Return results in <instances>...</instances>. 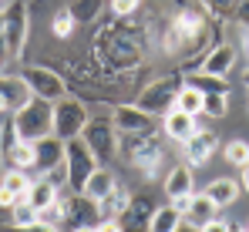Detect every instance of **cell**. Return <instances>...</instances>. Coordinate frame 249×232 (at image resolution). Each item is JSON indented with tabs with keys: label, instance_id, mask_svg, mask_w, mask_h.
<instances>
[{
	"label": "cell",
	"instance_id": "6da1fadb",
	"mask_svg": "<svg viewBox=\"0 0 249 232\" xmlns=\"http://www.w3.org/2000/svg\"><path fill=\"white\" fill-rule=\"evenodd\" d=\"M148 51V34L145 27H135V24H108L98 37H94V68H101L105 74L122 77L131 74L142 57Z\"/></svg>",
	"mask_w": 249,
	"mask_h": 232
},
{
	"label": "cell",
	"instance_id": "7a4b0ae2",
	"mask_svg": "<svg viewBox=\"0 0 249 232\" xmlns=\"http://www.w3.org/2000/svg\"><path fill=\"white\" fill-rule=\"evenodd\" d=\"M10 121H14V131H17L20 142L47 138V135H51V125H54V105L31 94L17 111H10Z\"/></svg>",
	"mask_w": 249,
	"mask_h": 232
},
{
	"label": "cell",
	"instance_id": "3957f363",
	"mask_svg": "<svg viewBox=\"0 0 249 232\" xmlns=\"http://www.w3.org/2000/svg\"><path fill=\"white\" fill-rule=\"evenodd\" d=\"M118 155H122L128 165L135 168H145V175H155V165L162 161V138L155 131H145V135H118Z\"/></svg>",
	"mask_w": 249,
	"mask_h": 232
},
{
	"label": "cell",
	"instance_id": "277c9868",
	"mask_svg": "<svg viewBox=\"0 0 249 232\" xmlns=\"http://www.w3.org/2000/svg\"><path fill=\"white\" fill-rule=\"evenodd\" d=\"M182 84H185L182 74H162V77H155V81H148V84H145V91L135 98V105L162 118L165 111L175 108V98H178Z\"/></svg>",
	"mask_w": 249,
	"mask_h": 232
},
{
	"label": "cell",
	"instance_id": "5b68a950",
	"mask_svg": "<svg viewBox=\"0 0 249 232\" xmlns=\"http://www.w3.org/2000/svg\"><path fill=\"white\" fill-rule=\"evenodd\" d=\"M91 121L88 115V105H84L81 98H61V101H54V125H51V135H57L61 142H68V138H78L84 131V125Z\"/></svg>",
	"mask_w": 249,
	"mask_h": 232
},
{
	"label": "cell",
	"instance_id": "8992f818",
	"mask_svg": "<svg viewBox=\"0 0 249 232\" xmlns=\"http://www.w3.org/2000/svg\"><path fill=\"white\" fill-rule=\"evenodd\" d=\"M20 77L27 81V91L34 94V98H44V101H61V98H68V81L61 71H54V68H47V64H27Z\"/></svg>",
	"mask_w": 249,
	"mask_h": 232
},
{
	"label": "cell",
	"instance_id": "52a82bcc",
	"mask_svg": "<svg viewBox=\"0 0 249 232\" xmlns=\"http://www.w3.org/2000/svg\"><path fill=\"white\" fill-rule=\"evenodd\" d=\"M31 37V10L24 0H14L7 10H3V51L7 57H17Z\"/></svg>",
	"mask_w": 249,
	"mask_h": 232
},
{
	"label": "cell",
	"instance_id": "ba28073f",
	"mask_svg": "<svg viewBox=\"0 0 249 232\" xmlns=\"http://www.w3.org/2000/svg\"><path fill=\"white\" fill-rule=\"evenodd\" d=\"M64 165H68V189H71V192H81L88 175L98 168V158L91 155V148L84 145L81 135L64 142Z\"/></svg>",
	"mask_w": 249,
	"mask_h": 232
},
{
	"label": "cell",
	"instance_id": "9c48e42d",
	"mask_svg": "<svg viewBox=\"0 0 249 232\" xmlns=\"http://www.w3.org/2000/svg\"><path fill=\"white\" fill-rule=\"evenodd\" d=\"M84 145L91 148V155L98 158V165H108L118 155V131L111 125V118H91L81 131Z\"/></svg>",
	"mask_w": 249,
	"mask_h": 232
},
{
	"label": "cell",
	"instance_id": "30bf717a",
	"mask_svg": "<svg viewBox=\"0 0 249 232\" xmlns=\"http://www.w3.org/2000/svg\"><path fill=\"white\" fill-rule=\"evenodd\" d=\"M111 125H115L118 135H145V131H159L162 118L138 108V105H118L115 115H111Z\"/></svg>",
	"mask_w": 249,
	"mask_h": 232
},
{
	"label": "cell",
	"instance_id": "8fae6325",
	"mask_svg": "<svg viewBox=\"0 0 249 232\" xmlns=\"http://www.w3.org/2000/svg\"><path fill=\"white\" fill-rule=\"evenodd\" d=\"M219 148V135H212L209 128H196L185 142H182V155L189 165H209V158Z\"/></svg>",
	"mask_w": 249,
	"mask_h": 232
},
{
	"label": "cell",
	"instance_id": "7c38bea8",
	"mask_svg": "<svg viewBox=\"0 0 249 232\" xmlns=\"http://www.w3.org/2000/svg\"><path fill=\"white\" fill-rule=\"evenodd\" d=\"M152 212H155V205H152V198H148V195H138V198L131 195L128 209L118 215L122 232H148V219H152Z\"/></svg>",
	"mask_w": 249,
	"mask_h": 232
},
{
	"label": "cell",
	"instance_id": "4fadbf2b",
	"mask_svg": "<svg viewBox=\"0 0 249 232\" xmlns=\"http://www.w3.org/2000/svg\"><path fill=\"white\" fill-rule=\"evenodd\" d=\"M236 68V47L232 44H212L202 54V74H215V77H229V71Z\"/></svg>",
	"mask_w": 249,
	"mask_h": 232
},
{
	"label": "cell",
	"instance_id": "5bb4252c",
	"mask_svg": "<svg viewBox=\"0 0 249 232\" xmlns=\"http://www.w3.org/2000/svg\"><path fill=\"white\" fill-rule=\"evenodd\" d=\"M196 128H199V125H196V115H185L182 108H172V111L162 115V135L172 138V142H178V145H182Z\"/></svg>",
	"mask_w": 249,
	"mask_h": 232
},
{
	"label": "cell",
	"instance_id": "9a60e30c",
	"mask_svg": "<svg viewBox=\"0 0 249 232\" xmlns=\"http://www.w3.org/2000/svg\"><path fill=\"white\" fill-rule=\"evenodd\" d=\"M64 215H68L74 226H88L91 219H101L98 202H94V198H88L84 192H74L68 202H64Z\"/></svg>",
	"mask_w": 249,
	"mask_h": 232
},
{
	"label": "cell",
	"instance_id": "2e32d148",
	"mask_svg": "<svg viewBox=\"0 0 249 232\" xmlns=\"http://www.w3.org/2000/svg\"><path fill=\"white\" fill-rule=\"evenodd\" d=\"M165 195L168 198H178V195H192L196 192V175H192V165H175L168 168L165 175Z\"/></svg>",
	"mask_w": 249,
	"mask_h": 232
},
{
	"label": "cell",
	"instance_id": "e0dca14e",
	"mask_svg": "<svg viewBox=\"0 0 249 232\" xmlns=\"http://www.w3.org/2000/svg\"><path fill=\"white\" fill-rule=\"evenodd\" d=\"M34 155H37V172H47V168H54L57 161H64V142H61L57 135L37 138V142H34Z\"/></svg>",
	"mask_w": 249,
	"mask_h": 232
},
{
	"label": "cell",
	"instance_id": "ac0fdd59",
	"mask_svg": "<svg viewBox=\"0 0 249 232\" xmlns=\"http://www.w3.org/2000/svg\"><path fill=\"white\" fill-rule=\"evenodd\" d=\"M115 185H118V178L111 175V168H108V165H98V168L88 175V182H84L81 192L88 195V198H94V202H101V198L111 192Z\"/></svg>",
	"mask_w": 249,
	"mask_h": 232
},
{
	"label": "cell",
	"instance_id": "d6986e66",
	"mask_svg": "<svg viewBox=\"0 0 249 232\" xmlns=\"http://www.w3.org/2000/svg\"><path fill=\"white\" fill-rule=\"evenodd\" d=\"M0 94H3V101H7V111H17L27 98H31V91H27V81L17 74H7V77H0Z\"/></svg>",
	"mask_w": 249,
	"mask_h": 232
},
{
	"label": "cell",
	"instance_id": "ffe728a7",
	"mask_svg": "<svg viewBox=\"0 0 249 232\" xmlns=\"http://www.w3.org/2000/svg\"><path fill=\"white\" fill-rule=\"evenodd\" d=\"M215 215H219V205H215L206 192H196L192 198H189V212H185L189 226H202V222L215 219Z\"/></svg>",
	"mask_w": 249,
	"mask_h": 232
},
{
	"label": "cell",
	"instance_id": "44dd1931",
	"mask_svg": "<svg viewBox=\"0 0 249 232\" xmlns=\"http://www.w3.org/2000/svg\"><path fill=\"white\" fill-rule=\"evenodd\" d=\"M239 189H243V185H239L236 178H212L206 185V195L219 209H226V205H232V202L239 198Z\"/></svg>",
	"mask_w": 249,
	"mask_h": 232
},
{
	"label": "cell",
	"instance_id": "7402d4cb",
	"mask_svg": "<svg viewBox=\"0 0 249 232\" xmlns=\"http://www.w3.org/2000/svg\"><path fill=\"white\" fill-rule=\"evenodd\" d=\"M57 192H61V189H54V185H51V182L41 175V178H34V182H31V189H27V195H24V198H27V202L37 209V215H41L47 205H54V202L61 198Z\"/></svg>",
	"mask_w": 249,
	"mask_h": 232
},
{
	"label": "cell",
	"instance_id": "603a6c76",
	"mask_svg": "<svg viewBox=\"0 0 249 232\" xmlns=\"http://www.w3.org/2000/svg\"><path fill=\"white\" fill-rule=\"evenodd\" d=\"M128 202H131V192L124 185H115L111 192L98 202V212H101V219H118L124 209H128Z\"/></svg>",
	"mask_w": 249,
	"mask_h": 232
},
{
	"label": "cell",
	"instance_id": "cb8c5ba5",
	"mask_svg": "<svg viewBox=\"0 0 249 232\" xmlns=\"http://www.w3.org/2000/svg\"><path fill=\"white\" fill-rule=\"evenodd\" d=\"M10 168H24V172H34L37 168V155H34V142H17L10 152H7Z\"/></svg>",
	"mask_w": 249,
	"mask_h": 232
},
{
	"label": "cell",
	"instance_id": "d4e9b609",
	"mask_svg": "<svg viewBox=\"0 0 249 232\" xmlns=\"http://www.w3.org/2000/svg\"><path fill=\"white\" fill-rule=\"evenodd\" d=\"M182 222H185V219H182L172 205H162V209L152 212V219H148V232H175Z\"/></svg>",
	"mask_w": 249,
	"mask_h": 232
},
{
	"label": "cell",
	"instance_id": "484cf974",
	"mask_svg": "<svg viewBox=\"0 0 249 232\" xmlns=\"http://www.w3.org/2000/svg\"><path fill=\"white\" fill-rule=\"evenodd\" d=\"M185 84H192V88H196V91H202V94H215V91H229V81H226V77L202 74V71L189 74V77H185Z\"/></svg>",
	"mask_w": 249,
	"mask_h": 232
},
{
	"label": "cell",
	"instance_id": "4316f807",
	"mask_svg": "<svg viewBox=\"0 0 249 232\" xmlns=\"http://www.w3.org/2000/svg\"><path fill=\"white\" fill-rule=\"evenodd\" d=\"M41 215H37V209L27 202V198H17L14 205H10V226L14 229H24V226H31V222H37Z\"/></svg>",
	"mask_w": 249,
	"mask_h": 232
},
{
	"label": "cell",
	"instance_id": "83f0119b",
	"mask_svg": "<svg viewBox=\"0 0 249 232\" xmlns=\"http://www.w3.org/2000/svg\"><path fill=\"white\" fill-rule=\"evenodd\" d=\"M101 7H105V0H71V17L78 20V24H91V20H98V14H101Z\"/></svg>",
	"mask_w": 249,
	"mask_h": 232
},
{
	"label": "cell",
	"instance_id": "f1b7e54d",
	"mask_svg": "<svg viewBox=\"0 0 249 232\" xmlns=\"http://www.w3.org/2000/svg\"><path fill=\"white\" fill-rule=\"evenodd\" d=\"M0 182H3V185H7V189H10L14 195H17V198H24L34 178H31V175H27L24 168H7V172L0 175Z\"/></svg>",
	"mask_w": 249,
	"mask_h": 232
},
{
	"label": "cell",
	"instance_id": "f546056e",
	"mask_svg": "<svg viewBox=\"0 0 249 232\" xmlns=\"http://www.w3.org/2000/svg\"><path fill=\"white\" fill-rule=\"evenodd\" d=\"M175 108H182L185 115H202V91H196L192 84H182V91L175 98Z\"/></svg>",
	"mask_w": 249,
	"mask_h": 232
},
{
	"label": "cell",
	"instance_id": "4dcf8cb0",
	"mask_svg": "<svg viewBox=\"0 0 249 232\" xmlns=\"http://www.w3.org/2000/svg\"><path fill=\"white\" fill-rule=\"evenodd\" d=\"M226 111H229V91L202 94V115H209V118H226Z\"/></svg>",
	"mask_w": 249,
	"mask_h": 232
},
{
	"label": "cell",
	"instance_id": "1f68e13d",
	"mask_svg": "<svg viewBox=\"0 0 249 232\" xmlns=\"http://www.w3.org/2000/svg\"><path fill=\"white\" fill-rule=\"evenodd\" d=\"M222 155H226V161H229V165L246 168V165H249V142H243V138H232V142L222 148Z\"/></svg>",
	"mask_w": 249,
	"mask_h": 232
},
{
	"label": "cell",
	"instance_id": "d6a6232c",
	"mask_svg": "<svg viewBox=\"0 0 249 232\" xmlns=\"http://www.w3.org/2000/svg\"><path fill=\"white\" fill-rule=\"evenodd\" d=\"M74 27H78V20L71 17V10L64 7V10H57L54 17H51V34L54 37H71L74 34Z\"/></svg>",
	"mask_w": 249,
	"mask_h": 232
},
{
	"label": "cell",
	"instance_id": "836d02e7",
	"mask_svg": "<svg viewBox=\"0 0 249 232\" xmlns=\"http://www.w3.org/2000/svg\"><path fill=\"white\" fill-rule=\"evenodd\" d=\"M202 3H206L209 14H215V17L222 20V17H232V10H236L239 0H202Z\"/></svg>",
	"mask_w": 249,
	"mask_h": 232
},
{
	"label": "cell",
	"instance_id": "e575fe53",
	"mask_svg": "<svg viewBox=\"0 0 249 232\" xmlns=\"http://www.w3.org/2000/svg\"><path fill=\"white\" fill-rule=\"evenodd\" d=\"M108 7H111L115 17H135L138 7H142V0H108Z\"/></svg>",
	"mask_w": 249,
	"mask_h": 232
},
{
	"label": "cell",
	"instance_id": "d590c367",
	"mask_svg": "<svg viewBox=\"0 0 249 232\" xmlns=\"http://www.w3.org/2000/svg\"><path fill=\"white\" fill-rule=\"evenodd\" d=\"M20 138H17V131H14V121H7V125H0V155L7 158V152L17 145Z\"/></svg>",
	"mask_w": 249,
	"mask_h": 232
},
{
	"label": "cell",
	"instance_id": "8d00e7d4",
	"mask_svg": "<svg viewBox=\"0 0 249 232\" xmlns=\"http://www.w3.org/2000/svg\"><path fill=\"white\" fill-rule=\"evenodd\" d=\"M44 178H47L54 189H64V185H68V165H64V161H57L54 168H47V172H44Z\"/></svg>",
	"mask_w": 249,
	"mask_h": 232
},
{
	"label": "cell",
	"instance_id": "74e56055",
	"mask_svg": "<svg viewBox=\"0 0 249 232\" xmlns=\"http://www.w3.org/2000/svg\"><path fill=\"white\" fill-rule=\"evenodd\" d=\"M41 219H44V222H54V226H57V222H64V219H68V215H64V202L57 198L54 205H47V209L41 212Z\"/></svg>",
	"mask_w": 249,
	"mask_h": 232
},
{
	"label": "cell",
	"instance_id": "f35d334b",
	"mask_svg": "<svg viewBox=\"0 0 249 232\" xmlns=\"http://www.w3.org/2000/svg\"><path fill=\"white\" fill-rule=\"evenodd\" d=\"M199 232H232V226H229L226 219H219V215H215V219L202 222V226H199Z\"/></svg>",
	"mask_w": 249,
	"mask_h": 232
},
{
	"label": "cell",
	"instance_id": "ab89813d",
	"mask_svg": "<svg viewBox=\"0 0 249 232\" xmlns=\"http://www.w3.org/2000/svg\"><path fill=\"white\" fill-rule=\"evenodd\" d=\"M91 229L94 232H122V222H118V219H98Z\"/></svg>",
	"mask_w": 249,
	"mask_h": 232
},
{
	"label": "cell",
	"instance_id": "60d3db41",
	"mask_svg": "<svg viewBox=\"0 0 249 232\" xmlns=\"http://www.w3.org/2000/svg\"><path fill=\"white\" fill-rule=\"evenodd\" d=\"M232 17L239 20V27H249V0H239V3H236Z\"/></svg>",
	"mask_w": 249,
	"mask_h": 232
},
{
	"label": "cell",
	"instance_id": "b9f144b4",
	"mask_svg": "<svg viewBox=\"0 0 249 232\" xmlns=\"http://www.w3.org/2000/svg\"><path fill=\"white\" fill-rule=\"evenodd\" d=\"M17 232H57V226H54V222L37 219V222H31V226H24V229H17Z\"/></svg>",
	"mask_w": 249,
	"mask_h": 232
},
{
	"label": "cell",
	"instance_id": "7bdbcfd3",
	"mask_svg": "<svg viewBox=\"0 0 249 232\" xmlns=\"http://www.w3.org/2000/svg\"><path fill=\"white\" fill-rule=\"evenodd\" d=\"M192 195H196V192H192ZM192 195H178V198H172L168 205H172V209H175V212L185 219V212H189V198H192Z\"/></svg>",
	"mask_w": 249,
	"mask_h": 232
},
{
	"label": "cell",
	"instance_id": "ee69618b",
	"mask_svg": "<svg viewBox=\"0 0 249 232\" xmlns=\"http://www.w3.org/2000/svg\"><path fill=\"white\" fill-rule=\"evenodd\" d=\"M14 202H17V195H14L7 185H3V182H0V209H10Z\"/></svg>",
	"mask_w": 249,
	"mask_h": 232
},
{
	"label": "cell",
	"instance_id": "f6af8a7d",
	"mask_svg": "<svg viewBox=\"0 0 249 232\" xmlns=\"http://www.w3.org/2000/svg\"><path fill=\"white\" fill-rule=\"evenodd\" d=\"M0 54H3V10H0ZM7 57V54H3Z\"/></svg>",
	"mask_w": 249,
	"mask_h": 232
},
{
	"label": "cell",
	"instance_id": "bcb514c9",
	"mask_svg": "<svg viewBox=\"0 0 249 232\" xmlns=\"http://www.w3.org/2000/svg\"><path fill=\"white\" fill-rule=\"evenodd\" d=\"M239 185H243V189H246V192H249V165H246V168H243V182H239Z\"/></svg>",
	"mask_w": 249,
	"mask_h": 232
},
{
	"label": "cell",
	"instance_id": "7dc6e473",
	"mask_svg": "<svg viewBox=\"0 0 249 232\" xmlns=\"http://www.w3.org/2000/svg\"><path fill=\"white\" fill-rule=\"evenodd\" d=\"M71 232H94V229H91V226H74Z\"/></svg>",
	"mask_w": 249,
	"mask_h": 232
},
{
	"label": "cell",
	"instance_id": "c3c4849f",
	"mask_svg": "<svg viewBox=\"0 0 249 232\" xmlns=\"http://www.w3.org/2000/svg\"><path fill=\"white\" fill-rule=\"evenodd\" d=\"M175 232H196V229H192V226H185V222H182V226H178V229H175Z\"/></svg>",
	"mask_w": 249,
	"mask_h": 232
},
{
	"label": "cell",
	"instance_id": "681fc988",
	"mask_svg": "<svg viewBox=\"0 0 249 232\" xmlns=\"http://www.w3.org/2000/svg\"><path fill=\"white\" fill-rule=\"evenodd\" d=\"M0 115H7V101H3V94H0Z\"/></svg>",
	"mask_w": 249,
	"mask_h": 232
},
{
	"label": "cell",
	"instance_id": "f907efd6",
	"mask_svg": "<svg viewBox=\"0 0 249 232\" xmlns=\"http://www.w3.org/2000/svg\"><path fill=\"white\" fill-rule=\"evenodd\" d=\"M232 232H246V229H243V226H239V229H232Z\"/></svg>",
	"mask_w": 249,
	"mask_h": 232
},
{
	"label": "cell",
	"instance_id": "816d5d0a",
	"mask_svg": "<svg viewBox=\"0 0 249 232\" xmlns=\"http://www.w3.org/2000/svg\"><path fill=\"white\" fill-rule=\"evenodd\" d=\"M246 84H249V71H246Z\"/></svg>",
	"mask_w": 249,
	"mask_h": 232
},
{
	"label": "cell",
	"instance_id": "f5cc1de1",
	"mask_svg": "<svg viewBox=\"0 0 249 232\" xmlns=\"http://www.w3.org/2000/svg\"><path fill=\"white\" fill-rule=\"evenodd\" d=\"M246 232H249V226H246Z\"/></svg>",
	"mask_w": 249,
	"mask_h": 232
},
{
	"label": "cell",
	"instance_id": "db71d44e",
	"mask_svg": "<svg viewBox=\"0 0 249 232\" xmlns=\"http://www.w3.org/2000/svg\"><path fill=\"white\" fill-rule=\"evenodd\" d=\"M0 57H3V54H0Z\"/></svg>",
	"mask_w": 249,
	"mask_h": 232
}]
</instances>
